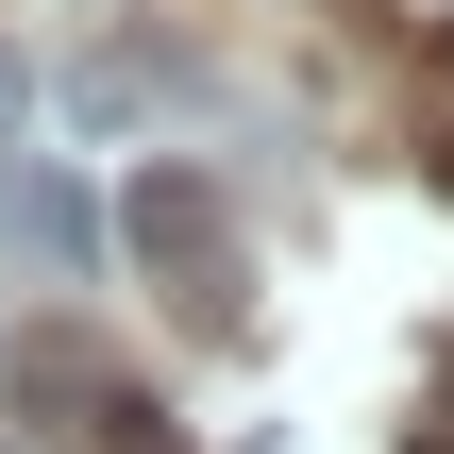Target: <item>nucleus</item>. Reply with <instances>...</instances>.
<instances>
[{"label": "nucleus", "mask_w": 454, "mask_h": 454, "mask_svg": "<svg viewBox=\"0 0 454 454\" xmlns=\"http://www.w3.org/2000/svg\"><path fill=\"white\" fill-rule=\"evenodd\" d=\"M0 101H17V51H0Z\"/></svg>", "instance_id": "obj_3"}, {"label": "nucleus", "mask_w": 454, "mask_h": 454, "mask_svg": "<svg viewBox=\"0 0 454 454\" xmlns=\"http://www.w3.org/2000/svg\"><path fill=\"white\" fill-rule=\"evenodd\" d=\"M17 253H34V270H84V253H101V219H84L67 168H17Z\"/></svg>", "instance_id": "obj_2"}, {"label": "nucleus", "mask_w": 454, "mask_h": 454, "mask_svg": "<svg viewBox=\"0 0 454 454\" xmlns=\"http://www.w3.org/2000/svg\"><path fill=\"white\" fill-rule=\"evenodd\" d=\"M118 253L185 303V320H236V286H253V253H236V202L202 185V168H135V202H118Z\"/></svg>", "instance_id": "obj_1"}]
</instances>
